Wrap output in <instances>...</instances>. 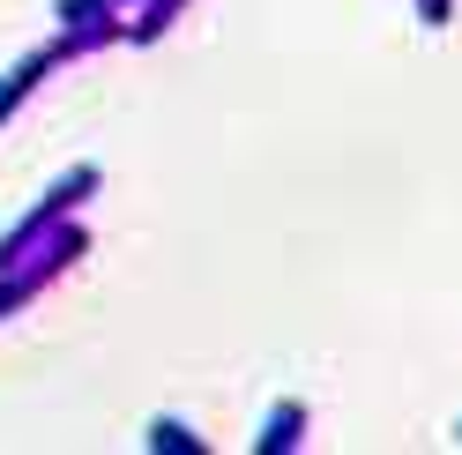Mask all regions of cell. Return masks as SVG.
<instances>
[{
    "instance_id": "obj_1",
    "label": "cell",
    "mask_w": 462,
    "mask_h": 455,
    "mask_svg": "<svg viewBox=\"0 0 462 455\" xmlns=\"http://www.w3.org/2000/svg\"><path fill=\"white\" fill-rule=\"evenodd\" d=\"M299 425H306L299 404H291V411H276V418H269V433H262V448H269V455H276V448H291V441H299Z\"/></svg>"
}]
</instances>
